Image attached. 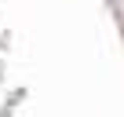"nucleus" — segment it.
I'll list each match as a JSON object with an SVG mask.
<instances>
[]
</instances>
